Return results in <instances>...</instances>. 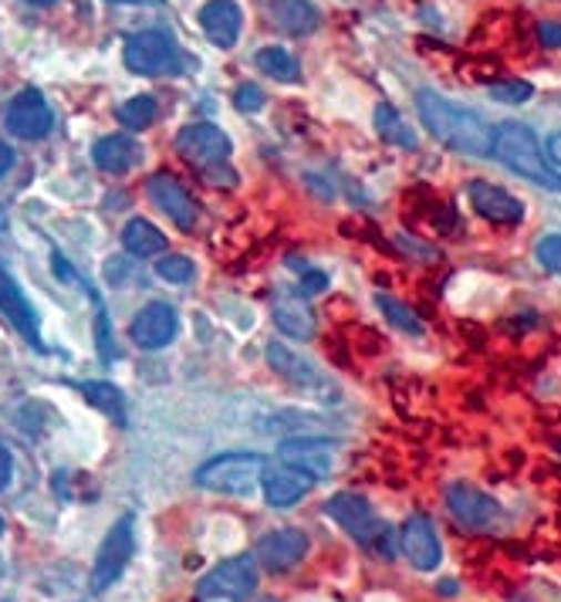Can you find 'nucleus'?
I'll return each instance as SVG.
<instances>
[{
  "instance_id": "obj_1",
  "label": "nucleus",
  "mask_w": 561,
  "mask_h": 602,
  "mask_svg": "<svg viewBox=\"0 0 561 602\" xmlns=\"http://www.w3.org/2000/svg\"><path fill=\"white\" fill-rule=\"evenodd\" d=\"M416 112L430 136L440 140L447 150L463 156H490V125L473 109L457 105L434 89H419Z\"/></svg>"
},
{
  "instance_id": "obj_2",
  "label": "nucleus",
  "mask_w": 561,
  "mask_h": 602,
  "mask_svg": "<svg viewBox=\"0 0 561 602\" xmlns=\"http://www.w3.org/2000/svg\"><path fill=\"white\" fill-rule=\"evenodd\" d=\"M490 156H494L501 166H508L514 176L541 186V190H551V193H561V173L558 166L544 156V146L541 140L534 136V129H528L524 122H501L498 129H490Z\"/></svg>"
},
{
  "instance_id": "obj_3",
  "label": "nucleus",
  "mask_w": 561,
  "mask_h": 602,
  "mask_svg": "<svg viewBox=\"0 0 561 602\" xmlns=\"http://www.w3.org/2000/svg\"><path fill=\"white\" fill-rule=\"evenodd\" d=\"M325 511L338 521V528L345 534H353L356 542H363L369 552L382 555V559H396V539H392V528L376 514V508L353 491H341L335 498H328Z\"/></svg>"
},
{
  "instance_id": "obj_4",
  "label": "nucleus",
  "mask_w": 561,
  "mask_h": 602,
  "mask_svg": "<svg viewBox=\"0 0 561 602\" xmlns=\"http://www.w3.org/2000/svg\"><path fill=\"white\" fill-rule=\"evenodd\" d=\"M264 467H267V460L261 453H221L214 460H206L193 475V481L206 491L244 498L261 488Z\"/></svg>"
},
{
  "instance_id": "obj_5",
  "label": "nucleus",
  "mask_w": 561,
  "mask_h": 602,
  "mask_svg": "<svg viewBox=\"0 0 561 602\" xmlns=\"http://www.w3.org/2000/svg\"><path fill=\"white\" fill-rule=\"evenodd\" d=\"M122 61L132 75L156 79V75H176L183 69V54L173 41L170 31L153 28V31H139L125 38L122 44Z\"/></svg>"
},
{
  "instance_id": "obj_6",
  "label": "nucleus",
  "mask_w": 561,
  "mask_h": 602,
  "mask_svg": "<svg viewBox=\"0 0 561 602\" xmlns=\"http://www.w3.org/2000/svg\"><path fill=\"white\" fill-rule=\"evenodd\" d=\"M257 589V559L234 555L196 582V602H247Z\"/></svg>"
},
{
  "instance_id": "obj_7",
  "label": "nucleus",
  "mask_w": 561,
  "mask_h": 602,
  "mask_svg": "<svg viewBox=\"0 0 561 602\" xmlns=\"http://www.w3.org/2000/svg\"><path fill=\"white\" fill-rule=\"evenodd\" d=\"M132 555H135V518H132V514H122V518L109 528L105 542H102V549H99V555H95L92 589H95V592L112 589V585L122 579V572H125V565L132 562Z\"/></svg>"
},
{
  "instance_id": "obj_8",
  "label": "nucleus",
  "mask_w": 561,
  "mask_h": 602,
  "mask_svg": "<svg viewBox=\"0 0 561 602\" xmlns=\"http://www.w3.org/2000/svg\"><path fill=\"white\" fill-rule=\"evenodd\" d=\"M447 508H450L453 521L467 531H494L504 521V508L494 498L463 481L447 488Z\"/></svg>"
},
{
  "instance_id": "obj_9",
  "label": "nucleus",
  "mask_w": 561,
  "mask_h": 602,
  "mask_svg": "<svg viewBox=\"0 0 561 602\" xmlns=\"http://www.w3.org/2000/svg\"><path fill=\"white\" fill-rule=\"evenodd\" d=\"M231 140L227 132L214 122H193V125H183L176 132V153L180 160L200 166V170H210L214 163L227 160L231 156Z\"/></svg>"
},
{
  "instance_id": "obj_10",
  "label": "nucleus",
  "mask_w": 561,
  "mask_h": 602,
  "mask_svg": "<svg viewBox=\"0 0 561 602\" xmlns=\"http://www.w3.org/2000/svg\"><path fill=\"white\" fill-rule=\"evenodd\" d=\"M54 125L51 105L41 95V89H21L8 105V129L18 140H44Z\"/></svg>"
},
{
  "instance_id": "obj_11",
  "label": "nucleus",
  "mask_w": 561,
  "mask_h": 602,
  "mask_svg": "<svg viewBox=\"0 0 561 602\" xmlns=\"http://www.w3.org/2000/svg\"><path fill=\"white\" fill-rule=\"evenodd\" d=\"M280 460L298 467V471L312 475L315 481L328 478L338 463V443L335 440H322V437H288L277 447Z\"/></svg>"
},
{
  "instance_id": "obj_12",
  "label": "nucleus",
  "mask_w": 561,
  "mask_h": 602,
  "mask_svg": "<svg viewBox=\"0 0 561 602\" xmlns=\"http://www.w3.org/2000/svg\"><path fill=\"white\" fill-rule=\"evenodd\" d=\"M467 200L477 217L494 221V224H521L524 221V204L508 193L504 186L490 183V180H470L467 183Z\"/></svg>"
},
{
  "instance_id": "obj_13",
  "label": "nucleus",
  "mask_w": 561,
  "mask_h": 602,
  "mask_svg": "<svg viewBox=\"0 0 561 602\" xmlns=\"http://www.w3.org/2000/svg\"><path fill=\"white\" fill-rule=\"evenodd\" d=\"M308 555V534L298 528H277L257 542L254 559L267 572H292L302 559Z\"/></svg>"
},
{
  "instance_id": "obj_14",
  "label": "nucleus",
  "mask_w": 561,
  "mask_h": 602,
  "mask_svg": "<svg viewBox=\"0 0 561 602\" xmlns=\"http://www.w3.org/2000/svg\"><path fill=\"white\" fill-rule=\"evenodd\" d=\"M402 552L409 559L412 569L419 572H437L443 562V545H440V534L434 528V521L427 514H412L402 524Z\"/></svg>"
},
{
  "instance_id": "obj_15",
  "label": "nucleus",
  "mask_w": 561,
  "mask_h": 602,
  "mask_svg": "<svg viewBox=\"0 0 561 602\" xmlns=\"http://www.w3.org/2000/svg\"><path fill=\"white\" fill-rule=\"evenodd\" d=\"M180 331V315L166 302H153L132 318V343L139 349H163L176 339Z\"/></svg>"
},
{
  "instance_id": "obj_16",
  "label": "nucleus",
  "mask_w": 561,
  "mask_h": 602,
  "mask_svg": "<svg viewBox=\"0 0 561 602\" xmlns=\"http://www.w3.org/2000/svg\"><path fill=\"white\" fill-rule=\"evenodd\" d=\"M0 315H4L21 336L34 346V349H44L41 343V325H38V315L28 302V295L21 292V285L14 282V275L8 272L4 264H0Z\"/></svg>"
},
{
  "instance_id": "obj_17",
  "label": "nucleus",
  "mask_w": 561,
  "mask_h": 602,
  "mask_svg": "<svg viewBox=\"0 0 561 602\" xmlns=\"http://www.w3.org/2000/svg\"><path fill=\"white\" fill-rule=\"evenodd\" d=\"M315 488V478L298 471L292 463H277V467H264L261 475V491H264V501L271 508H292L298 504L308 491Z\"/></svg>"
},
{
  "instance_id": "obj_18",
  "label": "nucleus",
  "mask_w": 561,
  "mask_h": 602,
  "mask_svg": "<svg viewBox=\"0 0 561 602\" xmlns=\"http://www.w3.org/2000/svg\"><path fill=\"white\" fill-rule=\"evenodd\" d=\"M146 193L153 196V204H156L170 221H176L180 231H193V227H196V207H193L190 193L180 186L176 176H170V173H153V176L146 180Z\"/></svg>"
},
{
  "instance_id": "obj_19",
  "label": "nucleus",
  "mask_w": 561,
  "mask_h": 602,
  "mask_svg": "<svg viewBox=\"0 0 561 602\" xmlns=\"http://www.w3.org/2000/svg\"><path fill=\"white\" fill-rule=\"evenodd\" d=\"M200 28L206 31L210 44L234 48L241 41L244 11H241L237 0H206V4L200 8Z\"/></svg>"
},
{
  "instance_id": "obj_20",
  "label": "nucleus",
  "mask_w": 561,
  "mask_h": 602,
  "mask_svg": "<svg viewBox=\"0 0 561 602\" xmlns=\"http://www.w3.org/2000/svg\"><path fill=\"white\" fill-rule=\"evenodd\" d=\"M267 363H271L274 373L292 379L295 386H305V389H312V392H325V389H328V386H325V376H322L308 359H302L298 353H292L288 346L271 343V346H267Z\"/></svg>"
},
{
  "instance_id": "obj_21",
  "label": "nucleus",
  "mask_w": 561,
  "mask_h": 602,
  "mask_svg": "<svg viewBox=\"0 0 561 602\" xmlns=\"http://www.w3.org/2000/svg\"><path fill=\"white\" fill-rule=\"evenodd\" d=\"M274 325L285 331V336L298 339V343H312L315 339V312L308 302H302L298 295H280L274 302Z\"/></svg>"
},
{
  "instance_id": "obj_22",
  "label": "nucleus",
  "mask_w": 561,
  "mask_h": 602,
  "mask_svg": "<svg viewBox=\"0 0 561 602\" xmlns=\"http://www.w3.org/2000/svg\"><path fill=\"white\" fill-rule=\"evenodd\" d=\"M267 11H271L274 24L280 31H288L295 38L315 34L318 24H322V14H318V8L312 4V0H271Z\"/></svg>"
},
{
  "instance_id": "obj_23",
  "label": "nucleus",
  "mask_w": 561,
  "mask_h": 602,
  "mask_svg": "<svg viewBox=\"0 0 561 602\" xmlns=\"http://www.w3.org/2000/svg\"><path fill=\"white\" fill-rule=\"evenodd\" d=\"M139 143L135 140H129V136H122V132H112V136H102L95 146H92V160H95V166L99 170H105V173H115V176H122V173H129L135 163H139Z\"/></svg>"
},
{
  "instance_id": "obj_24",
  "label": "nucleus",
  "mask_w": 561,
  "mask_h": 602,
  "mask_svg": "<svg viewBox=\"0 0 561 602\" xmlns=\"http://www.w3.org/2000/svg\"><path fill=\"white\" fill-rule=\"evenodd\" d=\"M257 69L274 79V82H302V64L298 58L288 51V48H280V44H267L257 51Z\"/></svg>"
},
{
  "instance_id": "obj_25",
  "label": "nucleus",
  "mask_w": 561,
  "mask_h": 602,
  "mask_svg": "<svg viewBox=\"0 0 561 602\" xmlns=\"http://www.w3.org/2000/svg\"><path fill=\"white\" fill-rule=\"evenodd\" d=\"M122 247L132 257H156L166 251V234L156 231L150 221H129L122 231Z\"/></svg>"
},
{
  "instance_id": "obj_26",
  "label": "nucleus",
  "mask_w": 561,
  "mask_h": 602,
  "mask_svg": "<svg viewBox=\"0 0 561 602\" xmlns=\"http://www.w3.org/2000/svg\"><path fill=\"white\" fill-rule=\"evenodd\" d=\"M72 386L89 399V404H92L99 414H105V417L125 424V396H122V389H119L115 382L92 379V382H72Z\"/></svg>"
},
{
  "instance_id": "obj_27",
  "label": "nucleus",
  "mask_w": 561,
  "mask_h": 602,
  "mask_svg": "<svg viewBox=\"0 0 561 602\" xmlns=\"http://www.w3.org/2000/svg\"><path fill=\"white\" fill-rule=\"evenodd\" d=\"M376 129H379V136H382L386 143H392V146H399V150H416V146H419L412 125H409V122L396 112V105H389V102H379V105H376Z\"/></svg>"
},
{
  "instance_id": "obj_28",
  "label": "nucleus",
  "mask_w": 561,
  "mask_h": 602,
  "mask_svg": "<svg viewBox=\"0 0 561 602\" xmlns=\"http://www.w3.org/2000/svg\"><path fill=\"white\" fill-rule=\"evenodd\" d=\"M160 119V102L153 95H135L119 109V122L132 132H143Z\"/></svg>"
},
{
  "instance_id": "obj_29",
  "label": "nucleus",
  "mask_w": 561,
  "mask_h": 602,
  "mask_svg": "<svg viewBox=\"0 0 561 602\" xmlns=\"http://www.w3.org/2000/svg\"><path fill=\"white\" fill-rule=\"evenodd\" d=\"M376 305H379V312L386 315V322H389L392 328L406 331V336H424V322H419L416 312H409L399 298L379 292V295H376Z\"/></svg>"
},
{
  "instance_id": "obj_30",
  "label": "nucleus",
  "mask_w": 561,
  "mask_h": 602,
  "mask_svg": "<svg viewBox=\"0 0 561 602\" xmlns=\"http://www.w3.org/2000/svg\"><path fill=\"white\" fill-rule=\"evenodd\" d=\"M156 275H160V282H166V285H186V282H193L196 267H193V261L183 257V254H166V257L156 264Z\"/></svg>"
},
{
  "instance_id": "obj_31",
  "label": "nucleus",
  "mask_w": 561,
  "mask_h": 602,
  "mask_svg": "<svg viewBox=\"0 0 561 602\" xmlns=\"http://www.w3.org/2000/svg\"><path fill=\"white\" fill-rule=\"evenodd\" d=\"M534 95V85L524 79H508V82H494L490 85V99L501 105H524Z\"/></svg>"
},
{
  "instance_id": "obj_32",
  "label": "nucleus",
  "mask_w": 561,
  "mask_h": 602,
  "mask_svg": "<svg viewBox=\"0 0 561 602\" xmlns=\"http://www.w3.org/2000/svg\"><path fill=\"white\" fill-rule=\"evenodd\" d=\"M534 257H538V264L544 267V272L561 275V234H544V237H538Z\"/></svg>"
},
{
  "instance_id": "obj_33",
  "label": "nucleus",
  "mask_w": 561,
  "mask_h": 602,
  "mask_svg": "<svg viewBox=\"0 0 561 602\" xmlns=\"http://www.w3.org/2000/svg\"><path fill=\"white\" fill-rule=\"evenodd\" d=\"M95 343H99L102 363H112V359H115V343H112V325H109V315H105V312L95 315Z\"/></svg>"
},
{
  "instance_id": "obj_34",
  "label": "nucleus",
  "mask_w": 561,
  "mask_h": 602,
  "mask_svg": "<svg viewBox=\"0 0 561 602\" xmlns=\"http://www.w3.org/2000/svg\"><path fill=\"white\" fill-rule=\"evenodd\" d=\"M264 102H267V95H264L257 85H241V89L234 92V105H237L241 112H261Z\"/></svg>"
},
{
  "instance_id": "obj_35",
  "label": "nucleus",
  "mask_w": 561,
  "mask_h": 602,
  "mask_svg": "<svg viewBox=\"0 0 561 602\" xmlns=\"http://www.w3.org/2000/svg\"><path fill=\"white\" fill-rule=\"evenodd\" d=\"M328 285H332V278H328L325 272H308V275H302V295H305V298H315V295L328 292Z\"/></svg>"
},
{
  "instance_id": "obj_36",
  "label": "nucleus",
  "mask_w": 561,
  "mask_h": 602,
  "mask_svg": "<svg viewBox=\"0 0 561 602\" xmlns=\"http://www.w3.org/2000/svg\"><path fill=\"white\" fill-rule=\"evenodd\" d=\"M51 267H54V278H58V282H64V285H79L75 267L64 261V254H58V251H54V254H51Z\"/></svg>"
},
{
  "instance_id": "obj_37",
  "label": "nucleus",
  "mask_w": 561,
  "mask_h": 602,
  "mask_svg": "<svg viewBox=\"0 0 561 602\" xmlns=\"http://www.w3.org/2000/svg\"><path fill=\"white\" fill-rule=\"evenodd\" d=\"M538 41L544 48H561V21H541L538 24Z\"/></svg>"
},
{
  "instance_id": "obj_38",
  "label": "nucleus",
  "mask_w": 561,
  "mask_h": 602,
  "mask_svg": "<svg viewBox=\"0 0 561 602\" xmlns=\"http://www.w3.org/2000/svg\"><path fill=\"white\" fill-rule=\"evenodd\" d=\"M125 278H129V264L122 257H109L105 261V282L109 285H125Z\"/></svg>"
},
{
  "instance_id": "obj_39",
  "label": "nucleus",
  "mask_w": 561,
  "mask_h": 602,
  "mask_svg": "<svg viewBox=\"0 0 561 602\" xmlns=\"http://www.w3.org/2000/svg\"><path fill=\"white\" fill-rule=\"evenodd\" d=\"M11 478H14V457L4 443H0V491L11 484Z\"/></svg>"
},
{
  "instance_id": "obj_40",
  "label": "nucleus",
  "mask_w": 561,
  "mask_h": 602,
  "mask_svg": "<svg viewBox=\"0 0 561 602\" xmlns=\"http://www.w3.org/2000/svg\"><path fill=\"white\" fill-rule=\"evenodd\" d=\"M18 163V153L8 146V143H0V176H4V173H11V166Z\"/></svg>"
},
{
  "instance_id": "obj_41",
  "label": "nucleus",
  "mask_w": 561,
  "mask_h": 602,
  "mask_svg": "<svg viewBox=\"0 0 561 602\" xmlns=\"http://www.w3.org/2000/svg\"><path fill=\"white\" fill-rule=\"evenodd\" d=\"M548 160H551L554 166H561V129L548 140Z\"/></svg>"
},
{
  "instance_id": "obj_42",
  "label": "nucleus",
  "mask_w": 561,
  "mask_h": 602,
  "mask_svg": "<svg viewBox=\"0 0 561 602\" xmlns=\"http://www.w3.org/2000/svg\"><path fill=\"white\" fill-rule=\"evenodd\" d=\"M437 592H440V595H457L460 585H457L453 579H443V582H437Z\"/></svg>"
},
{
  "instance_id": "obj_43",
  "label": "nucleus",
  "mask_w": 561,
  "mask_h": 602,
  "mask_svg": "<svg viewBox=\"0 0 561 602\" xmlns=\"http://www.w3.org/2000/svg\"><path fill=\"white\" fill-rule=\"evenodd\" d=\"M0 231H8V214L4 211H0Z\"/></svg>"
},
{
  "instance_id": "obj_44",
  "label": "nucleus",
  "mask_w": 561,
  "mask_h": 602,
  "mask_svg": "<svg viewBox=\"0 0 561 602\" xmlns=\"http://www.w3.org/2000/svg\"><path fill=\"white\" fill-rule=\"evenodd\" d=\"M109 4H139V0H109Z\"/></svg>"
},
{
  "instance_id": "obj_45",
  "label": "nucleus",
  "mask_w": 561,
  "mask_h": 602,
  "mask_svg": "<svg viewBox=\"0 0 561 602\" xmlns=\"http://www.w3.org/2000/svg\"><path fill=\"white\" fill-rule=\"evenodd\" d=\"M28 4H51V0H28Z\"/></svg>"
},
{
  "instance_id": "obj_46",
  "label": "nucleus",
  "mask_w": 561,
  "mask_h": 602,
  "mask_svg": "<svg viewBox=\"0 0 561 602\" xmlns=\"http://www.w3.org/2000/svg\"><path fill=\"white\" fill-rule=\"evenodd\" d=\"M0 534H4V518H0Z\"/></svg>"
},
{
  "instance_id": "obj_47",
  "label": "nucleus",
  "mask_w": 561,
  "mask_h": 602,
  "mask_svg": "<svg viewBox=\"0 0 561 602\" xmlns=\"http://www.w3.org/2000/svg\"><path fill=\"white\" fill-rule=\"evenodd\" d=\"M0 575H4V559H0Z\"/></svg>"
}]
</instances>
